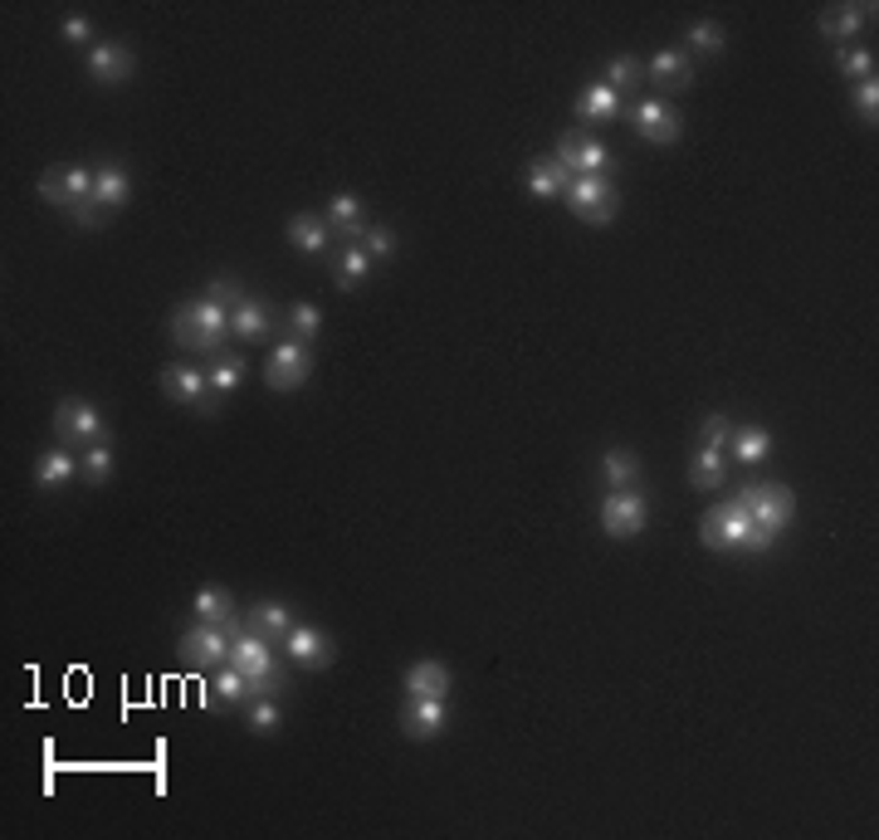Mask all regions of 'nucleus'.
<instances>
[{
    "mask_svg": "<svg viewBox=\"0 0 879 840\" xmlns=\"http://www.w3.org/2000/svg\"><path fill=\"white\" fill-rule=\"evenodd\" d=\"M698 538H704L708 552H768L777 538H768L762 528H752L748 508H742V498H728V504H718L714 514H704V524H698Z\"/></svg>",
    "mask_w": 879,
    "mask_h": 840,
    "instance_id": "f257e3e1",
    "label": "nucleus"
},
{
    "mask_svg": "<svg viewBox=\"0 0 879 840\" xmlns=\"http://www.w3.org/2000/svg\"><path fill=\"white\" fill-rule=\"evenodd\" d=\"M172 337L186 352H220L225 337H230V309H220V303H210L200 293V299H191L172 313Z\"/></svg>",
    "mask_w": 879,
    "mask_h": 840,
    "instance_id": "f03ea898",
    "label": "nucleus"
},
{
    "mask_svg": "<svg viewBox=\"0 0 879 840\" xmlns=\"http://www.w3.org/2000/svg\"><path fill=\"white\" fill-rule=\"evenodd\" d=\"M230 665L245 675V685H250V699H274V694H279V660H274V650H269L264 635L235 631Z\"/></svg>",
    "mask_w": 879,
    "mask_h": 840,
    "instance_id": "7ed1b4c3",
    "label": "nucleus"
},
{
    "mask_svg": "<svg viewBox=\"0 0 879 840\" xmlns=\"http://www.w3.org/2000/svg\"><path fill=\"white\" fill-rule=\"evenodd\" d=\"M738 498H742V508H748L752 528H762L768 538H777V532H782L796 518V494L786 489V484L762 480V484H748Z\"/></svg>",
    "mask_w": 879,
    "mask_h": 840,
    "instance_id": "20e7f679",
    "label": "nucleus"
},
{
    "mask_svg": "<svg viewBox=\"0 0 879 840\" xmlns=\"http://www.w3.org/2000/svg\"><path fill=\"white\" fill-rule=\"evenodd\" d=\"M562 201H567V211L577 215V220H586V225H611L616 206H621L611 176H572V186L562 191Z\"/></svg>",
    "mask_w": 879,
    "mask_h": 840,
    "instance_id": "39448f33",
    "label": "nucleus"
},
{
    "mask_svg": "<svg viewBox=\"0 0 879 840\" xmlns=\"http://www.w3.org/2000/svg\"><path fill=\"white\" fill-rule=\"evenodd\" d=\"M230 645H235V626H225V621H196V626L182 635V655H186V665H196V669L230 665Z\"/></svg>",
    "mask_w": 879,
    "mask_h": 840,
    "instance_id": "423d86ee",
    "label": "nucleus"
},
{
    "mask_svg": "<svg viewBox=\"0 0 879 840\" xmlns=\"http://www.w3.org/2000/svg\"><path fill=\"white\" fill-rule=\"evenodd\" d=\"M552 157H557L572 176H611V152H606V142L592 138V132H582V128L562 132Z\"/></svg>",
    "mask_w": 879,
    "mask_h": 840,
    "instance_id": "0eeeda50",
    "label": "nucleus"
},
{
    "mask_svg": "<svg viewBox=\"0 0 879 840\" xmlns=\"http://www.w3.org/2000/svg\"><path fill=\"white\" fill-rule=\"evenodd\" d=\"M650 524V504L640 498V489H611L601 498V528L606 538H640Z\"/></svg>",
    "mask_w": 879,
    "mask_h": 840,
    "instance_id": "6e6552de",
    "label": "nucleus"
},
{
    "mask_svg": "<svg viewBox=\"0 0 879 840\" xmlns=\"http://www.w3.org/2000/svg\"><path fill=\"white\" fill-rule=\"evenodd\" d=\"M308 371H313V352H308V343H299V337L274 343V352H269V362H264L269 391H299V386L308 381Z\"/></svg>",
    "mask_w": 879,
    "mask_h": 840,
    "instance_id": "1a4fd4ad",
    "label": "nucleus"
},
{
    "mask_svg": "<svg viewBox=\"0 0 879 840\" xmlns=\"http://www.w3.org/2000/svg\"><path fill=\"white\" fill-rule=\"evenodd\" d=\"M162 391L172 396L176 406H191V411H206V416H216V411H220V401L210 396L206 371L191 367V362H172V367L162 371Z\"/></svg>",
    "mask_w": 879,
    "mask_h": 840,
    "instance_id": "9d476101",
    "label": "nucleus"
},
{
    "mask_svg": "<svg viewBox=\"0 0 879 840\" xmlns=\"http://www.w3.org/2000/svg\"><path fill=\"white\" fill-rule=\"evenodd\" d=\"M54 430H59L64 445H78V450L98 445V440L108 435L104 411H98L94 401H59V411H54Z\"/></svg>",
    "mask_w": 879,
    "mask_h": 840,
    "instance_id": "9b49d317",
    "label": "nucleus"
},
{
    "mask_svg": "<svg viewBox=\"0 0 879 840\" xmlns=\"http://www.w3.org/2000/svg\"><path fill=\"white\" fill-rule=\"evenodd\" d=\"M630 128H636L645 142L670 147V142H680L684 122H680V112L664 104V98H640V104L630 108Z\"/></svg>",
    "mask_w": 879,
    "mask_h": 840,
    "instance_id": "f8f14e48",
    "label": "nucleus"
},
{
    "mask_svg": "<svg viewBox=\"0 0 879 840\" xmlns=\"http://www.w3.org/2000/svg\"><path fill=\"white\" fill-rule=\"evenodd\" d=\"M284 655L299 669H328L337 660V645H333V635H323L318 626H293L284 635Z\"/></svg>",
    "mask_w": 879,
    "mask_h": 840,
    "instance_id": "ddd939ff",
    "label": "nucleus"
},
{
    "mask_svg": "<svg viewBox=\"0 0 879 840\" xmlns=\"http://www.w3.org/2000/svg\"><path fill=\"white\" fill-rule=\"evenodd\" d=\"M401 729H405V737H415V743H431V737L449 729V703L445 699H405Z\"/></svg>",
    "mask_w": 879,
    "mask_h": 840,
    "instance_id": "4468645a",
    "label": "nucleus"
},
{
    "mask_svg": "<svg viewBox=\"0 0 879 840\" xmlns=\"http://www.w3.org/2000/svg\"><path fill=\"white\" fill-rule=\"evenodd\" d=\"M132 69H138V60H132L128 44L104 40L88 50V78H94V84H128Z\"/></svg>",
    "mask_w": 879,
    "mask_h": 840,
    "instance_id": "2eb2a0df",
    "label": "nucleus"
},
{
    "mask_svg": "<svg viewBox=\"0 0 879 840\" xmlns=\"http://www.w3.org/2000/svg\"><path fill=\"white\" fill-rule=\"evenodd\" d=\"M323 215H328L333 235H343L347 245H362V240H367V230H371V225H367V206H362L357 196H347V191H337V196L328 201V211H323Z\"/></svg>",
    "mask_w": 879,
    "mask_h": 840,
    "instance_id": "dca6fc26",
    "label": "nucleus"
},
{
    "mask_svg": "<svg viewBox=\"0 0 879 840\" xmlns=\"http://www.w3.org/2000/svg\"><path fill=\"white\" fill-rule=\"evenodd\" d=\"M645 78L655 88H690L694 84V54L690 50H660L645 64Z\"/></svg>",
    "mask_w": 879,
    "mask_h": 840,
    "instance_id": "f3484780",
    "label": "nucleus"
},
{
    "mask_svg": "<svg viewBox=\"0 0 879 840\" xmlns=\"http://www.w3.org/2000/svg\"><path fill=\"white\" fill-rule=\"evenodd\" d=\"M405 699H445L449 694V669L440 660H415L401 679Z\"/></svg>",
    "mask_w": 879,
    "mask_h": 840,
    "instance_id": "a211bd4d",
    "label": "nucleus"
},
{
    "mask_svg": "<svg viewBox=\"0 0 879 840\" xmlns=\"http://www.w3.org/2000/svg\"><path fill=\"white\" fill-rule=\"evenodd\" d=\"M284 230H289V240L299 245L303 255H323V249L333 245V225H328V215H318V211H299Z\"/></svg>",
    "mask_w": 879,
    "mask_h": 840,
    "instance_id": "6ab92c4d",
    "label": "nucleus"
},
{
    "mask_svg": "<svg viewBox=\"0 0 879 840\" xmlns=\"http://www.w3.org/2000/svg\"><path fill=\"white\" fill-rule=\"evenodd\" d=\"M567 186H572V172L557 157H538V162L528 166V196L533 201H557Z\"/></svg>",
    "mask_w": 879,
    "mask_h": 840,
    "instance_id": "aec40b11",
    "label": "nucleus"
},
{
    "mask_svg": "<svg viewBox=\"0 0 879 840\" xmlns=\"http://www.w3.org/2000/svg\"><path fill=\"white\" fill-rule=\"evenodd\" d=\"M245 631L264 635V640H284V635L293 631V611L284 606V601H259V606L245 611Z\"/></svg>",
    "mask_w": 879,
    "mask_h": 840,
    "instance_id": "412c9836",
    "label": "nucleus"
},
{
    "mask_svg": "<svg viewBox=\"0 0 879 840\" xmlns=\"http://www.w3.org/2000/svg\"><path fill=\"white\" fill-rule=\"evenodd\" d=\"M577 118L582 122H611V118H621V94H616L611 84H586L582 94H577Z\"/></svg>",
    "mask_w": 879,
    "mask_h": 840,
    "instance_id": "4be33fe9",
    "label": "nucleus"
},
{
    "mask_svg": "<svg viewBox=\"0 0 879 840\" xmlns=\"http://www.w3.org/2000/svg\"><path fill=\"white\" fill-rule=\"evenodd\" d=\"M269 327H274V317H269L264 299H240V303H235L230 333L240 337V343H259V337H269Z\"/></svg>",
    "mask_w": 879,
    "mask_h": 840,
    "instance_id": "5701e85b",
    "label": "nucleus"
},
{
    "mask_svg": "<svg viewBox=\"0 0 879 840\" xmlns=\"http://www.w3.org/2000/svg\"><path fill=\"white\" fill-rule=\"evenodd\" d=\"M128 196H132L128 172H122V166H112V162L98 166V172H94V206L98 211H118V206H128Z\"/></svg>",
    "mask_w": 879,
    "mask_h": 840,
    "instance_id": "b1692460",
    "label": "nucleus"
},
{
    "mask_svg": "<svg viewBox=\"0 0 879 840\" xmlns=\"http://www.w3.org/2000/svg\"><path fill=\"white\" fill-rule=\"evenodd\" d=\"M875 10L870 6H826L821 10V35L826 40H855Z\"/></svg>",
    "mask_w": 879,
    "mask_h": 840,
    "instance_id": "393cba45",
    "label": "nucleus"
},
{
    "mask_svg": "<svg viewBox=\"0 0 879 840\" xmlns=\"http://www.w3.org/2000/svg\"><path fill=\"white\" fill-rule=\"evenodd\" d=\"M74 474H78V460L69 450H44L35 460V489H64Z\"/></svg>",
    "mask_w": 879,
    "mask_h": 840,
    "instance_id": "a878e982",
    "label": "nucleus"
},
{
    "mask_svg": "<svg viewBox=\"0 0 879 840\" xmlns=\"http://www.w3.org/2000/svg\"><path fill=\"white\" fill-rule=\"evenodd\" d=\"M724 480H728V460H724V450H708V445H698V455H694V464H690V484L694 489H724Z\"/></svg>",
    "mask_w": 879,
    "mask_h": 840,
    "instance_id": "bb28decb",
    "label": "nucleus"
},
{
    "mask_svg": "<svg viewBox=\"0 0 879 840\" xmlns=\"http://www.w3.org/2000/svg\"><path fill=\"white\" fill-rule=\"evenodd\" d=\"M728 450H732V460H738V464H762V460L772 455V435H768V430H762V426L732 430Z\"/></svg>",
    "mask_w": 879,
    "mask_h": 840,
    "instance_id": "cd10ccee",
    "label": "nucleus"
},
{
    "mask_svg": "<svg viewBox=\"0 0 879 840\" xmlns=\"http://www.w3.org/2000/svg\"><path fill=\"white\" fill-rule=\"evenodd\" d=\"M601 474H606V484H611V489H636L640 460L630 455V450H606V455H601Z\"/></svg>",
    "mask_w": 879,
    "mask_h": 840,
    "instance_id": "c85d7f7f",
    "label": "nucleus"
},
{
    "mask_svg": "<svg viewBox=\"0 0 879 840\" xmlns=\"http://www.w3.org/2000/svg\"><path fill=\"white\" fill-rule=\"evenodd\" d=\"M333 274H337V289H357V283H367V274H371V255L362 245H347Z\"/></svg>",
    "mask_w": 879,
    "mask_h": 840,
    "instance_id": "c756f323",
    "label": "nucleus"
},
{
    "mask_svg": "<svg viewBox=\"0 0 879 840\" xmlns=\"http://www.w3.org/2000/svg\"><path fill=\"white\" fill-rule=\"evenodd\" d=\"M191 611H196L200 621H230L235 616V601L225 586H200L196 596H191Z\"/></svg>",
    "mask_w": 879,
    "mask_h": 840,
    "instance_id": "7c9ffc66",
    "label": "nucleus"
},
{
    "mask_svg": "<svg viewBox=\"0 0 879 840\" xmlns=\"http://www.w3.org/2000/svg\"><path fill=\"white\" fill-rule=\"evenodd\" d=\"M206 381H210V396H216V401H225V396H230L235 386L245 381V362H240V357H216V367L206 371Z\"/></svg>",
    "mask_w": 879,
    "mask_h": 840,
    "instance_id": "2f4dec72",
    "label": "nucleus"
},
{
    "mask_svg": "<svg viewBox=\"0 0 879 840\" xmlns=\"http://www.w3.org/2000/svg\"><path fill=\"white\" fill-rule=\"evenodd\" d=\"M210 689H216V699L225 703V709H230V703H245V699H250V685H245V675H240L235 665H220V669H216V685H210Z\"/></svg>",
    "mask_w": 879,
    "mask_h": 840,
    "instance_id": "473e14b6",
    "label": "nucleus"
},
{
    "mask_svg": "<svg viewBox=\"0 0 879 840\" xmlns=\"http://www.w3.org/2000/svg\"><path fill=\"white\" fill-rule=\"evenodd\" d=\"M690 54H718L724 50V25H718V20H698V25H690Z\"/></svg>",
    "mask_w": 879,
    "mask_h": 840,
    "instance_id": "72a5a7b5",
    "label": "nucleus"
},
{
    "mask_svg": "<svg viewBox=\"0 0 879 840\" xmlns=\"http://www.w3.org/2000/svg\"><path fill=\"white\" fill-rule=\"evenodd\" d=\"M640 78H645V64H640L636 54H616V60L606 64V84H611L616 94L630 88V84H640Z\"/></svg>",
    "mask_w": 879,
    "mask_h": 840,
    "instance_id": "f704fd0d",
    "label": "nucleus"
},
{
    "mask_svg": "<svg viewBox=\"0 0 879 840\" xmlns=\"http://www.w3.org/2000/svg\"><path fill=\"white\" fill-rule=\"evenodd\" d=\"M289 323H293V337H299V343H313V337L323 333L318 303H293V309H289Z\"/></svg>",
    "mask_w": 879,
    "mask_h": 840,
    "instance_id": "c9c22d12",
    "label": "nucleus"
},
{
    "mask_svg": "<svg viewBox=\"0 0 879 840\" xmlns=\"http://www.w3.org/2000/svg\"><path fill=\"white\" fill-rule=\"evenodd\" d=\"M84 474H88V484H108V474H112V450H108V440H98V445H88L84 450Z\"/></svg>",
    "mask_w": 879,
    "mask_h": 840,
    "instance_id": "e433bc0d",
    "label": "nucleus"
},
{
    "mask_svg": "<svg viewBox=\"0 0 879 840\" xmlns=\"http://www.w3.org/2000/svg\"><path fill=\"white\" fill-rule=\"evenodd\" d=\"M855 118H860L865 128H875V118H879V84L875 78H860V84H855Z\"/></svg>",
    "mask_w": 879,
    "mask_h": 840,
    "instance_id": "4c0bfd02",
    "label": "nucleus"
},
{
    "mask_svg": "<svg viewBox=\"0 0 879 840\" xmlns=\"http://www.w3.org/2000/svg\"><path fill=\"white\" fill-rule=\"evenodd\" d=\"M284 723V709L274 699H250V729L254 733H274Z\"/></svg>",
    "mask_w": 879,
    "mask_h": 840,
    "instance_id": "58836bf2",
    "label": "nucleus"
},
{
    "mask_svg": "<svg viewBox=\"0 0 879 840\" xmlns=\"http://www.w3.org/2000/svg\"><path fill=\"white\" fill-rule=\"evenodd\" d=\"M40 201H50V206H64L69 211V186H64V166H50V172L40 176Z\"/></svg>",
    "mask_w": 879,
    "mask_h": 840,
    "instance_id": "ea45409f",
    "label": "nucleus"
},
{
    "mask_svg": "<svg viewBox=\"0 0 879 840\" xmlns=\"http://www.w3.org/2000/svg\"><path fill=\"white\" fill-rule=\"evenodd\" d=\"M840 74L855 78V84H860V78H875V54L870 50H840Z\"/></svg>",
    "mask_w": 879,
    "mask_h": 840,
    "instance_id": "a19ab883",
    "label": "nucleus"
},
{
    "mask_svg": "<svg viewBox=\"0 0 879 840\" xmlns=\"http://www.w3.org/2000/svg\"><path fill=\"white\" fill-rule=\"evenodd\" d=\"M732 440V426H728V416H708L704 426H698V445H708V450H724Z\"/></svg>",
    "mask_w": 879,
    "mask_h": 840,
    "instance_id": "79ce46f5",
    "label": "nucleus"
},
{
    "mask_svg": "<svg viewBox=\"0 0 879 840\" xmlns=\"http://www.w3.org/2000/svg\"><path fill=\"white\" fill-rule=\"evenodd\" d=\"M59 35H64V44H74V50H88V40H94V20H88V15H69L59 25Z\"/></svg>",
    "mask_w": 879,
    "mask_h": 840,
    "instance_id": "37998d69",
    "label": "nucleus"
},
{
    "mask_svg": "<svg viewBox=\"0 0 879 840\" xmlns=\"http://www.w3.org/2000/svg\"><path fill=\"white\" fill-rule=\"evenodd\" d=\"M206 299H210V303H220V309H230V303H240L245 293L235 289L230 279H210V283H206Z\"/></svg>",
    "mask_w": 879,
    "mask_h": 840,
    "instance_id": "c03bdc74",
    "label": "nucleus"
},
{
    "mask_svg": "<svg viewBox=\"0 0 879 840\" xmlns=\"http://www.w3.org/2000/svg\"><path fill=\"white\" fill-rule=\"evenodd\" d=\"M367 255L371 259H387L391 255V249H397V240H391V230H381V225H371V230H367Z\"/></svg>",
    "mask_w": 879,
    "mask_h": 840,
    "instance_id": "a18cd8bd",
    "label": "nucleus"
}]
</instances>
